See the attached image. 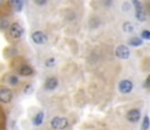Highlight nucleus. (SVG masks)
Segmentation results:
<instances>
[{
	"mask_svg": "<svg viewBox=\"0 0 150 130\" xmlns=\"http://www.w3.org/2000/svg\"><path fill=\"white\" fill-rule=\"evenodd\" d=\"M13 99V92L12 89L7 88V87H2L0 88V102L2 103H9Z\"/></svg>",
	"mask_w": 150,
	"mask_h": 130,
	"instance_id": "nucleus-5",
	"label": "nucleus"
},
{
	"mask_svg": "<svg viewBox=\"0 0 150 130\" xmlns=\"http://www.w3.org/2000/svg\"><path fill=\"white\" fill-rule=\"evenodd\" d=\"M8 5L15 12H21L23 8V1L22 0H8Z\"/></svg>",
	"mask_w": 150,
	"mask_h": 130,
	"instance_id": "nucleus-11",
	"label": "nucleus"
},
{
	"mask_svg": "<svg viewBox=\"0 0 150 130\" xmlns=\"http://www.w3.org/2000/svg\"><path fill=\"white\" fill-rule=\"evenodd\" d=\"M34 2H35L38 6H44V5L48 2V0H34Z\"/></svg>",
	"mask_w": 150,
	"mask_h": 130,
	"instance_id": "nucleus-20",
	"label": "nucleus"
},
{
	"mask_svg": "<svg viewBox=\"0 0 150 130\" xmlns=\"http://www.w3.org/2000/svg\"><path fill=\"white\" fill-rule=\"evenodd\" d=\"M129 7H130V6H129V5L127 4V2H126V4L123 5V9H125V11H128V9H129Z\"/></svg>",
	"mask_w": 150,
	"mask_h": 130,
	"instance_id": "nucleus-23",
	"label": "nucleus"
},
{
	"mask_svg": "<svg viewBox=\"0 0 150 130\" xmlns=\"http://www.w3.org/2000/svg\"><path fill=\"white\" fill-rule=\"evenodd\" d=\"M122 28H123V32H126V33H133L134 32V26L130 22H125L122 25Z\"/></svg>",
	"mask_w": 150,
	"mask_h": 130,
	"instance_id": "nucleus-16",
	"label": "nucleus"
},
{
	"mask_svg": "<svg viewBox=\"0 0 150 130\" xmlns=\"http://www.w3.org/2000/svg\"><path fill=\"white\" fill-rule=\"evenodd\" d=\"M7 30H8V36H9L11 40H13V41H19V40H21L22 36H23V33H25L23 27H22L19 22H13V23H11Z\"/></svg>",
	"mask_w": 150,
	"mask_h": 130,
	"instance_id": "nucleus-1",
	"label": "nucleus"
},
{
	"mask_svg": "<svg viewBox=\"0 0 150 130\" xmlns=\"http://www.w3.org/2000/svg\"><path fill=\"white\" fill-rule=\"evenodd\" d=\"M9 25H11V23H9L8 19H6V18H0V29H1V30L8 29Z\"/></svg>",
	"mask_w": 150,
	"mask_h": 130,
	"instance_id": "nucleus-14",
	"label": "nucleus"
},
{
	"mask_svg": "<svg viewBox=\"0 0 150 130\" xmlns=\"http://www.w3.org/2000/svg\"><path fill=\"white\" fill-rule=\"evenodd\" d=\"M129 45L130 46H140L141 44L143 43V41L140 39V37H133V39H130L129 40Z\"/></svg>",
	"mask_w": 150,
	"mask_h": 130,
	"instance_id": "nucleus-15",
	"label": "nucleus"
},
{
	"mask_svg": "<svg viewBox=\"0 0 150 130\" xmlns=\"http://www.w3.org/2000/svg\"><path fill=\"white\" fill-rule=\"evenodd\" d=\"M7 83H8L11 86H16V85L19 84V78H18L16 76H14V74H11V76H8V78H7Z\"/></svg>",
	"mask_w": 150,
	"mask_h": 130,
	"instance_id": "nucleus-13",
	"label": "nucleus"
},
{
	"mask_svg": "<svg viewBox=\"0 0 150 130\" xmlns=\"http://www.w3.org/2000/svg\"><path fill=\"white\" fill-rule=\"evenodd\" d=\"M55 63H56V60H55V58L54 57H50V58H48L47 60H45V66L47 67H52L54 65H55Z\"/></svg>",
	"mask_w": 150,
	"mask_h": 130,
	"instance_id": "nucleus-18",
	"label": "nucleus"
},
{
	"mask_svg": "<svg viewBox=\"0 0 150 130\" xmlns=\"http://www.w3.org/2000/svg\"><path fill=\"white\" fill-rule=\"evenodd\" d=\"M57 86H58V80L55 77H49L44 83V88L48 91H54Z\"/></svg>",
	"mask_w": 150,
	"mask_h": 130,
	"instance_id": "nucleus-10",
	"label": "nucleus"
},
{
	"mask_svg": "<svg viewBox=\"0 0 150 130\" xmlns=\"http://www.w3.org/2000/svg\"><path fill=\"white\" fill-rule=\"evenodd\" d=\"M5 1H6V0H0V7H1V6L5 4Z\"/></svg>",
	"mask_w": 150,
	"mask_h": 130,
	"instance_id": "nucleus-24",
	"label": "nucleus"
},
{
	"mask_svg": "<svg viewBox=\"0 0 150 130\" xmlns=\"http://www.w3.org/2000/svg\"><path fill=\"white\" fill-rule=\"evenodd\" d=\"M50 126H51L52 129H55V130H63L69 126V121H68L65 117L56 116V117H54V119L51 120Z\"/></svg>",
	"mask_w": 150,
	"mask_h": 130,
	"instance_id": "nucleus-3",
	"label": "nucleus"
},
{
	"mask_svg": "<svg viewBox=\"0 0 150 130\" xmlns=\"http://www.w3.org/2000/svg\"><path fill=\"white\" fill-rule=\"evenodd\" d=\"M43 119H44V113H43V112H38V114L35 115V117L33 119L34 126H40V124H42Z\"/></svg>",
	"mask_w": 150,
	"mask_h": 130,
	"instance_id": "nucleus-12",
	"label": "nucleus"
},
{
	"mask_svg": "<svg viewBox=\"0 0 150 130\" xmlns=\"http://www.w3.org/2000/svg\"><path fill=\"white\" fill-rule=\"evenodd\" d=\"M141 117V112L139 109H130L128 113H127V120L133 122V123H136Z\"/></svg>",
	"mask_w": 150,
	"mask_h": 130,
	"instance_id": "nucleus-9",
	"label": "nucleus"
},
{
	"mask_svg": "<svg viewBox=\"0 0 150 130\" xmlns=\"http://www.w3.org/2000/svg\"><path fill=\"white\" fill-rule=\"evenodd\" d=\"M150 127V119L149 116H146L144 119H143V123H142V127H141V129L142 130H148Z\"/></svg>",
	"mask_w": 150,
	"mask_h": 130,
	"instance_id": "nucleus-17",
	"label": "nucleus"
},
{
	"mask_svg": "<svg viewBox=\"0 0 150 130\" xmlns=\"http://www.w3.org/2000/svg\"><path fill=\"white\" fill-rule=\"evenodd\" d=\"M132 4L135 8V18L139 21L144 22L146 19H147V14H146V11H144V7H143L142 2L140 0H132Z\"/></svg>",
	"mask_w": 150,
	"mask_h": 130,
	"instance_id": "nucleus-2",
	"label": "nucleus"
},
{
	"mask_svg": "<svg viewBox=\"0 0 150 130\" xmlns=\"http://www.w3.org/2000/svg\"><path fill=\"white\" fill-rule=\"evenodd\" d=\"M141 37L143 40H150V32L149 30H143L141 33Z\"/></svg>",
	"mask_w": 150,
	"mask_h": 130,
	"instance_id": "nucleus-19",
	"label": "nucleus"
},
{
	"mask_svg": "<svg viewBox=\"0 0 150 130\" xmlns=\"http://www.w3.org/2000/svg\"><path fill=\"white\" fill-rule=\"evenodd\" d=\"M115 56L120 59H128L129 56H130V50L127 45H117L116 49H115Z\"/></svg>",
	"mask_w": 150,
	"mask_h": 130,
	"instance_id": "nucleus-4",
	"label": "nucleus"
},
{
	"mask_svg": "<svg viewBox=\"0 0 150 130\" xmlns=\"http://www.w3.org/2000/svg\"><path fill=\"white\" fill-rule=\"evenodd\" d=\"M18 73L22 77H30L34 74V69L28 64H21L18 67Z\"/></svg>",
	"mask_w": 150,
	"mask_h": 130,
	"instance_id": "nucleus-8",
	"label": "nucleus"
},
{
	"mask_svg": "<svg viewBox=\"0 0 150 130\" xmlns=\"http://www.w3.org/2000/svg\"><path fill=\"white\" fill-rule=\"evenodd\" d=\"M32 40H33V42L35 44H45L48 42V36L43 33V32H41V30H36V32H34L33 34H32Z\"/></svg>",
	"mask_w": 150,
	"mask_h": 130,
	"instance_id": "nucleus-6",
	"label": "nucleus"
},
{
	"mask_svg": "<svg viewBox=\"0 0 150 130\" xmlns=\"http://www.w3.org/2000/svg\"><path fill=\"white\" fill-rule=\"evenodd\" d=\"M134 88V84L133 82L128 80V79H123L119 83V91L122 93V94H128L133 91Z\"/></svg>",
	"mask_w": 150,
	"mask_h": 130,
	"instance_id": "nucleus-7",
	"label": "nucleus"
},
{
	"mask_svg": "<svg viewBox=\"0 0 150 130\" xmlns=\"http://www.w3.org/2000/svg\"><path fill=\"white\" fill-rule=\"evenodd\" d=\"M143 7H144V11H146V14H150V1H147V4Z\"/></svg>",
	"mask_w": 150,
	"mask_h": 130,
	"instance_id": "nucleus-21",
	"label": "nucleus"
},
{
	"mask_svg": "<svg viewBox=\"0 0 150 130\" xmlns=\"http://www.w3.org/2000/svg\"><path fill=\"white\" fill-rule=\"evenodd\" d=\"M144 87H150V74L147 77V79H146V83H144Z\"/></svg>",
	"mask_w": 150,
	"mask_h": 130,
	"instance_id": "nucleus-22",
	"label": "nucleus"
}]
</instances>
